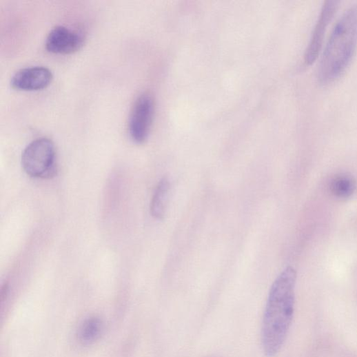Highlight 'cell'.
<instances>
[{"mask_svg":"<svg viewBox=\"0 0 357 357\" xmlns=\"http://www.w3.org/2000/svg\"><path fill=\"white\" fill-rule=\"evenodd\" d=\"M84 44L80 33L65 26L54 28L47 37L46 49L54 54H68L77 52Z\"/></svg>","mask_w":357,"mask_h":357,"instance_id":"6","label":"cell"},{"mask_svg":"<svg viewBox=\"0 0 357 357\" xmlns=\"http://www.w3.org/2000/svg\"><path fill=\"white\" fill-rule=\"evenodd\" d=\"M55 150L53 143L42 138L32 141L22 155L26 172L34 177L50 178L55 172Z\"/></svg>","mask_w":357,"mask_h":357,"instance_id":"3","label":"cell"},{"mask_svg":"<svg viewBox=\"0 0 357 357\" xmlns=\"http://www.w3.org/2000/svg\"><path fill=\"white\" fill-rule=\"evenodd\" d=\"M154 112V101L147 93L139 96L132 108L129 122V130L132 140L143 143L147 139Z\"/></svg>","mask_w":357,"mask_h":357,"instance_id":"4","label":"cell"},{"mask_svg":"<svg viewBox=\"0 0 357 357\" xmlns=\"http://www.w3.org/2000/svg\"><path fill=\"white\" fill-rule=\"evenodd\" d=\"M102 330V321L98 318H91L85 320L81 327L79 338L85 344L92 343L99 338Z\"/></svg>","mask_w":357,"mask_h":357,"instance_id":"10","label":"cell"},{"mask_svg":"<svg viewBox=\"0 0 357 357\" xmlns=\"http://www.w3.org/2000/svg\"><path fill=\"white\" fill-rule=\"evenodd\" d=\"M52 80L51 71L44 67H32L17 72L11 79L14 89L37 91L46 88Z\"/></svg>","mask_w":357,"mask_h":357,"instance_id":"7","label":"cell"},{"mask_svg":"<svg viewBox=\"0 0 357 357\" xmlns=\"http://www.w3.org/2000/svg\"><path fill=\"white\" fill-rule=\"evenodd\" d=\"M170 190L168 178H162L155 190L150 206L151 214L156 219H162L165 216Z\"/></svg>","mask_w":357,"mask_h":357,"instance_id":"8","label":"cell"},{"mask_svg":"<svg viewBox=\"0 0 357 357\" xmlns=\"http://www.w3.org/2000/svg\"><path fill=\"white\" fill-rule=\"evenodd\" d=\"M330 187L332 194L339 198L350 197L356 190L354 178L345 174L336 176Z\"/></svg>","mask_w":357,"mask_h":357,"instance_id":"9","label":"cell"},{"mask_svg":"<svg viewBox=\"0 0 357 357\" xmlns=\"http://www.w3.org/2000/svg\"><path fill=\"white\" fill-rule=\"evenodd\" d=\"M296 272L286 267L273 283L268 296L262 325V345L267 357L281 349L294 312Z\"/></svg>","mask_w":357,"mask_h":357,"instance_id":"1","label":"cell"},{"mask_svg":"<svg viewBox=\"0 0 357 357\" xmlns=\"http://www.w3.org/2000/svg\"><path fill=\"white\" fill-rule=\"evenodd\" d=\"M357 47V5L346 10L336 23L324 49L318 80L327 85L336 81L349 65Z\"/></svg>","mask_w":357,"mask_h":357,"instance_id":"2","label":"cell"},{"mask_svg":"<svg viewBox=\"0 0 357 357\" xmlns=\"http://www.w3.org/2000/svg\"><path fill=\"white\" fill-rule=\"evenodd\" d=\"M338 4L339 2L337 1H327L324 4L305 54V63L307 65H311L316 61L322 49L327 28L338 8Z\"/></svg>","mask_w":357,"mask_h":357,"instance_id":"5","label":"cell"}]
</instances>
